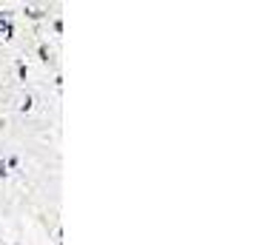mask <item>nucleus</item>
<instances>
[{
  "label": "nucleus",
  "mask_w": 254,
  "mask_h": 245,
  "mask_svg": "<svg viewBox=\"0 0 254 245\" xmlns=\"http://www.w3.org/2000/svg\"><path fill=\"white\" fill-rule=\"evenodd\" d=\"M26 14L29 17H43V9H26Z\"/></svg>",
  "instance_id": "obj_1"
}]
</instances>
